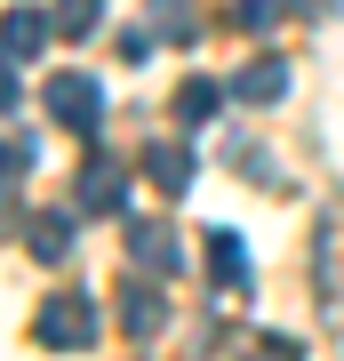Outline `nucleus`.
<instances>
[{
	"instance_id": "f257e3e1",
	"label": "nucleus",
	"mask_w": 344,
	"mask_h": 361,
	"mask_svg": "<svg viewBox=\"0 0 344 361\" xmlns=\"http://www.w3.org/2000/svg\"><path fill=\"white\" fill-rule=\"evenodd\" d=\"M96 329H104V305H96V297H80V289H64V297H49V305L32 313V345H49V353L96 345Z\"/></svg>"
},
{
	"instance_id": "f03ea898",
	"label": "nucleus",
	"mask_w": 344,
	"mask_h": 361,
	"mask_svg": "<svg viewBox=\"0 0 344 361\" xmlns=\"http://www.w3.org/2000/svg\"><path fill=\"white\" fill-rule=\"evenodd\" d=\"M40 104H49L72 137H96V129H104V89H96V73H49Z\"/></svg>"
},
{
	"instance_id": "7ed1b4c3",
	"label": "nucleus",
	"mask_w": 344,
	"mask_h": 361,
	"mask_svg": "<svg viewBox=\"0 0 344 361\" xmlns=\"http://www.w3.org/2000/svg\"><path fill=\"white\" fill-rule=\"evenodd\" d=\"M120 329L136 337V345H153V337L168 329V289L153 281V273H128L120 281Z\"/></svg>"
},
{
	"instance_id": "20e7f679",
	"label": "nucleus",
	"mask_w": 344,
	"mask_h": 361,
	"mask_svg": "<svg viewBox=\"0 0 344 361\" xmlns=\"http://www.w3.org/2000/svg\"><path fill=\"white\" fill-rule=\"evenodd\" d=\"M312 289H320V313H344V217H320L312 233Z\"/></svg>"
},
{
	"instance_id": "39448f33",
	"label": "nucleus",
	"mask_w": 344,
	"mask_h": 361,
	"mask_svg": "<svg viewBox=\"0 0 344 361\" xmlns=\"http://www.w3.org/2000/svg\"><path fill=\"white\" fill-rule=\"evenodd\" d=\"M72 209H89V217H120V209H128V169L89 161V169H80V185H72Z\"/></svg>"
},
{
	"instance_id": "423d86ee",
	"label": "nucleus",
	"mask_w": 344,
	"mask_h": 361,
	"mask_svg": "<svg viewBox=\"0 0 344 361\" xmlns=\"http://www.w3.org/2000/svg\"><path fill=\"white\" fill-rule=\"evenodd\" d=\"M128 265H136V273H160V281H168V273H184V249H177V233H168V225L144 217V225H128Z\"/></svg>"
},
{
	"instance_id": "0eeeda50",
	"label": "nucleus",
	"mask_w": 344,
	"mask_h": 361,
	"mask_svg": "<svg viewBox=\"0 0 344 361\" xmlns=\"http://www.w3.org/2000/svg\"><path fill=\"white\" fill-rule=\"evenodd\" d=\"M224 89H232V104H281L288 97V56H256V65H241Z\"/></svg>"
},
{
	"instance_id": "6e6552de",
	"label": "nucleus",
	"mask_w": 344,
	"mask_h": 361,
	"mask_svg": "<svg viewBox=\"0 0 344 361\" xmlns=\"http://www.w3.org/2000/svg\"><path fill=\"white\" fill-rule=\"evenodd\" d=\"M16 241H25L40 265H64V257H72V217H64V209H40V217H25Z\"/></svg>"
},
{
	"instance_id": "1a4fd4ad",
	"label": "nucleus",
	"mask_w": 344,
	"mask_h": 361,
	"mask_svg": "<svg viewBox=\"0 0 344 361\" xmlns=\"http://www.w3.org/2000/svg\"><path fill=\"white\" fill-rule=\"evenodd\" d=\"M208 273H217V289H248V249H241L232 225L208 233Z\"/></svg>"
},
{
	"instance_id": "9d476101",
	"label": "nucleus",
	"mask_w": 344,
	"mask_h": 361,
	"mask_svg": "<svg viewBox=\"0 0 344 361\" xmlns=\"http://www.w3.org/2000/svg\"><path fill=\"white\" fill-rule=\"evenodd\" d=\"M49 32H56V16H40V8H8V65L40 56V49H49Z\"/></svg>"
},
{
	"instance_id": "9b49d317",
	"label": "nucleus",
	"mask_w": 344,
	"mask_h": 361,
	"mask_svg": "<svg viewBox=\"0 0 344 361\" xmlns=\"http://www.w3.org/2000/svg\"><path fill=\"white\" fill-rule=\"evenodd\" d=\"M224 97H232L224 80H200V73H192L184 89H177V121H184V129H200V121H217V104H224Z\"/></svg>"
},
{
	"instance_id": "f8f14e48",
	"label": "nucleus",
	"mask_w": 344,
	"mask_h": 361,
	"mask_svg": "<svg viewBox=\"0 0 344 361\" xmlns=\"http://www.w3.org/2000/svg\"><path fill=\"white\" fill-rule=\"evenodd\" d=\"M144 177H153L160 193L177 201L184 185H192V153H184V145H153V153H144Z\"/></svg>"
},
{
	"instance_id": "ddd939ff",
	"label": "nucleus",
	"mask_w": 344,
	"mask_h": 361,
	"mask_svg": "<svg viewBox=\"0 0 344 361\" xmlns=\"http://www.w3.org/2000/svg\"><path fill=\"white\" fill-rule=\"evenodd\" d=\"M96 16H104V0H56V32H96Z\"/></svg>"
},
{
	"instance_id": "4468645a",
	"label": "nucleus",
	"mask_w": 344,
	"mask_h": 361,
	"mask_svg": "<svg viewBox=\"0 0 344 361\" xmlns=\"http://www.w3.org/2000/svg\"><path fill=\"white\" fill-rule=\"evenodd\" d=\"M241 361H305V345L272 329V337H248V353H241Z\"/></svg>"
},
{
	"instance_id": "2eb2a0df",
	"label": "nucleus",
	"mask_w": 344,
	"mask_h": 361,
	"mask_svg": "<svg viewBox=\"0 0 344 361\" xmlns=\"http://www.w3.org/2000/svg\"><path fill=\"white\" fill-rule=\"evenodd\" d=\"M281 8H288V0H232V25H241V32H265Z\"/></svg>"
},
{
	"instance_id": "dca6fc26",
	"label": "nucleus",
	"mask_w": 344,
	"mask_h": 361,
	"mask_svg": "<svg viewBox=\"0 0 344 361\" xmlns=\"http://www.w3.org/2000/svg\"><path fill=\"white\" fill-rule=\"evenodd\" d=\"M153 25L168 40H192V16H184V0H153Z\"/></svg>"
},
{
	"instance_id": "f3484780",
	"label": "nucleus",
	"mask_w": 344,
	"mask_h": 361,
	"mask_svg": "<svg viewBox=\"0 0 344 361\" xmlns=\"http://www.w3.org/2000/svg\"><path fill=\"white\" fill-rule=\"evenodd\" d=\"M16 177H32V137H25V129H8V185H16Z\"/></svg>"
}]
</instances>
